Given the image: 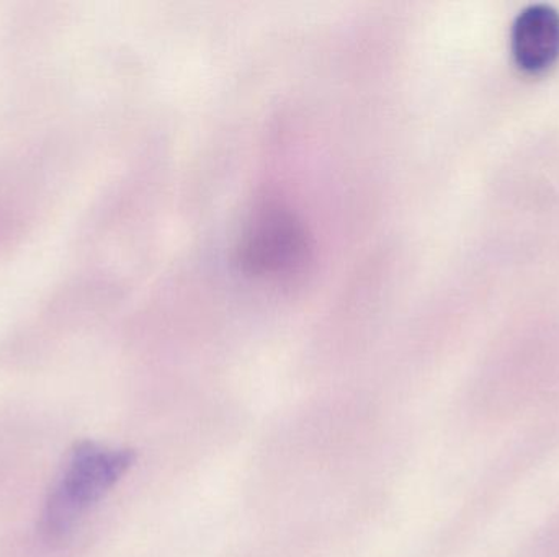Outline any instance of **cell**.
I'll list each match as a JSON object with an SVG mask.
<instances>
[{
    "label": "cell",
    "instance_id": "6da1fadb",
    "mask_svg": "<svg viewBox=\"0 0 559 557\" xmlns=\"http://www.w3.org/2000/svg\"><path fill=\"white\" fill-rule=\"evenodd\" d=\"M133 463V453L111 450L92 441L75 445L46 497L39 532L48 543H62L82 517L104 499Z\"/></svg>",
    "mask_w": 559,
    "mask_h": 557
},
{
    "label": "cell",
    "instance_id": "7a4b0ae2",
    "mask_svg": "<svg viewBox=\"0 0 559 557\" xmlns=\"http://www.w3.org/2000/svg\"><path fill=\"white\" fill-rule=\"evenodd\" d=\"M311 249L305 225L288 209L267 205L249 222L239 247V262L249 275L292 280L305 270Z\"/></svg>",
    "mask_w": 559,
    "mask_h": 557
},
{
    "label": "cell",
    "instance_id": "3957f363",
    "mask_svg": "<svg viewBox=\"0 0 559 557\" xmlns=\"http://www.w3.org/2000/svg\"><path fill=\"white\" fill-rule=\"evenodd\" d=\"M512 55L522 71L538 74L559 58V12L548 3L522 10L512 26Z\"/></svg>",
    "mask_w": 559,
    "mask_h": 557
}]
</instances>
